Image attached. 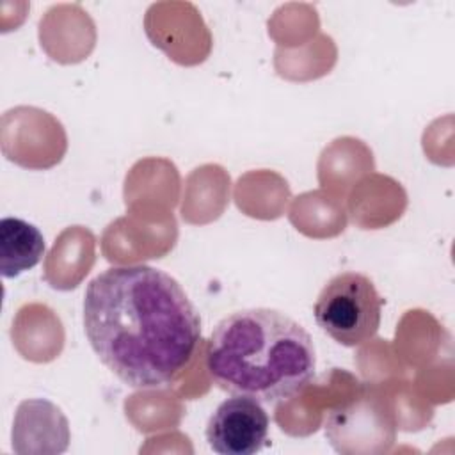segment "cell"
Wrapping results in <instances>:
<instances>
[{"label": "cell", "instance_id": "1", "mask_svg": "<svg viewBox=\"0 0 455 455\" xmlns=\"http://www.w3.org/2000/svg\"><path fill=\"white\" fill-rule=\"evenodd\" d=\"M84 329L100 361L137 389L176 380L201 341V318L181 284L148 265L96 275L84 295Z\"/></svg>", "mask_w": 455, "mask_h": 455}, {"label": "cell", "instance_id": "2", "mask_svg": "<svg viewBox=\"0 0 455 455\" xmlns=\"http://www.w3.org/2000/svg\"><path fill=\"white\" fill-rule=\"evenodd\" d=\"M316 352L309 332L291 316L270 309H240L222 318L206 347V371L231 395L279 403L315 377Z\"/></svg>", "mask_w": 455, "mask_h": 455}, {"label": "cell", "instance_id": "3", "mask_svg": "<svg viewBox=\"0 0 455 455\" xmlns=\"http://www.w3.org/2000/svg\"><path fill=\"white\" fill-rule=\"evenodd\" d=\"M313 315L316 325L334 341L357 347L370 341L379 331L382 299L368 275L348 270L323 284Z\"/></svg>", "mask_w": 455, "mask_h": 455}, {"label": "cell", "instance_id": "4", "mask_svg": "<svg viewBox=\"0 0 455 455\" xmlns=\"http://www.w3.org/2000/svg\"><path fill=\"white\" fill-rule=\"evenodd\" d=\"M268 427L270 418L261 402L233 395L213 411L204 434L219 455H252L265 446Z\"/></svg>", "mask_w": 455, "mask_h": 455}, {"label": "cell", "instance_id": "5", "mask_svg": "<svg viewBox=\"0 0 455 455\" xmlns=\"http://www.w3.org/2000/svg\"><path fill=\"white\" fill-rule=\"evenodd\" d=\"M44 249V236L34 224L18 217L0 220V270L4 277H16L34 268Z\"/></svg>", "mask_w": 455, "mask_h": 455}]
</instances>
